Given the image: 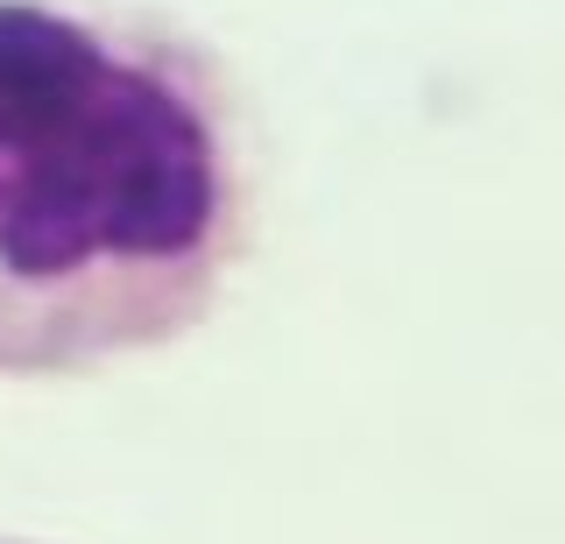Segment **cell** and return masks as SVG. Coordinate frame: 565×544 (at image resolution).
Segmentation results:
<instances>
[{"label":"cell","instance_id":"2","mask_svg":"<svg viewBox=\"0 0 565 544\" xmlns=\"http://www.w3.org/2000/svg\"><path fill=\"white\" fill-rule=\"evenodd\" d=\"M0 544H43V537H8V531H0Z\"/></svg>","mask_w":565,"mask_h":544},{"label":"cell","instance_id":"1","mask_svg":"<svg viewBox=\"0 0 565 544\" xmlns=\"http://www.w3.org/2000/svg\"><path fill=\"white\" fill-rule=\"evenodd\" d=\"M247 248L226 64L177 22L0 0V375L191 332Z\"/></svg>","mask_w":565,"mask_h":544}]
</instances>
